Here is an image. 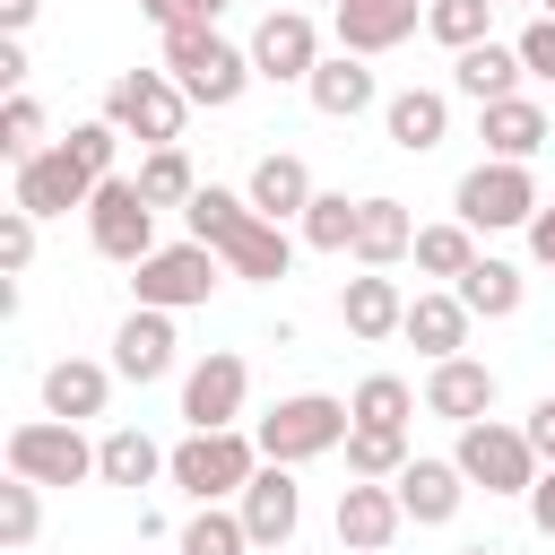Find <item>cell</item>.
Instances as JSON below:
<instances>
[{"mask_svg": "<svg viewBox=\"0 0 555 555\" xmlns=\"http://www.w3.org/2000/svg\"><path fill=\"white\" fill-rule=\"evenodd\" d=\"M182 225H191V243H208L234 278H251V286H278L286 269H295V234L278 225V217H260L243 191H217V182H199V199L182 208Z\"/></svg>", "mask_w": 555, "mask_h": 555, "instance_id": "6da1fadb", "label": "cell"}, {"mask_svg": "<svg viewBox=\"0 0 555 555\" xmlns=\"http://www.w3.org/2000/svg\"><path fill=\"white\" fill-rule=\"evenodd\" d=\"M191 104H208V113H225L260 69H251V43H225L217 26H182V35H165V61H156Z\"/></svg>", "mask_w": 555, "mask_h": 555, "instance_id": "7a4b0ae2", "label": "cell"}, {"mask_svg": "<svg viewBox=\"0 0 555 555\" xmlns=\"http://www.w3.org/2000/svg\"><path fill=\"white\" fill-rule=\"evenodd\" d=\"M347 434H356V408L347 399H330V390H295V399H278L269 416H260V460H278V468H295V460H321V451H347Z\"/></svg>", "mask_w": 555, "mask_h": 555, "instance_id": "3957f363", "label": "cell"}, {"mask_svg": "<svg viewBox=\"0 0 555 555\" xmlns=\"http://www.w3.org/2000/svg\"><path fill=\"white\" fill-rule=\"evenodd\" d=\"M165 477H173L191 503H234V494L260 477V442H251L243 425H225V434H182L173 460H165Z\"/></svg>", "mask_w": 555, "mask_h": 555, "instance_id": "277c9868", "label": "cell"}, {"mask_svg": "<svg viewBox=\"0 0 555 555\" xmlns=\"http://www.w3.org/2000/svg\"><path fill=\"white\" fill-rule=\"evenodd\" d=\"M182 113H191V95L165 69H121L104 87V121L121 139H139V147H182Z\"/></svg>", "mask_w": 555, "mask_h": 555, "instance_id": "5b68a950", "label": "cell"}, {"mask_svg": "<svg viewBox=\"0 0 555 555\" xmlns=\"http://www.w3.org/2000/svg\"><path fill=\"white\" fill-rule=\"evenodd\" d=\"M451 208H460V225H468V234H503V225H520V234H529V217H538L546 199H538L529 165H503V156H486V165H468V173H460Z\"/></svg>", "mask_w": 555, "mask_h": 555, "instance_id": "8992f818", "label": "cell"}, {"mask_svg": "<svg viewBox=\"0 0 555 555\" xmlns=\"http://www.w3.org/2000/svg\"><path fill=\"white\" fill-rule=\"evenodd\" d=\"M217 269H225V260H217L208 243L182 234V243H156V251L130 269V295H139L147 312H191V304L217 295Z\"/></svg>", "mask_w": 555, "mask_h": 555, "instance_id": "52a82bcc", "label": "cell"}, {"mask_svg": "<svg viewBox=\"0 0 555 555\" xmlns=\"http://www.w3.org/2000/svg\"><path fill=\"white\" fill-rule=\"evenodd\" d=\"M9 477H26V486H87L95 477V442L78 425H61V416H26V425H9Z\"/></svg>", "mask_w": 555, "mask_h": 555, "instance_id": "ba28073f", "label": "cell"}, {"mask_svg": "<svg viewBox=\"0 0 555 555\" xmlns=\"http://www.w3.org/2000/svg\"><path fill=\"white\" fill-rule=\"evenodd\" d=\"M460 477L468 486H486V494H529L546 468H538V451H529V434L520 425H494V416H477V425H460Z\"/></svg>", "mask_w": 555, "mask_h": 555, "instance_id": "9c48e42d", "label": "cell"}, {"mask_svg": "<svg viewBox=\"0 0 555 555\" xmlns=\"http://www.w3.org/2000/svg\"><path fill=\"white\" fill-rule=\"evenodd\" d=\"M87 234H95V251H104V260L139 269V260L156 251V208H147V191H139L130 173L95 182V199H87Z\"/></svg>", "mask_w": 555, "mask_h": 555, "instance_id": "30bf717a", "label": "cell"}, {"mask_svg": "<svg viewBox=\"0 0 555 555\" xmlns=\"http://www.w3.org/2000/svg\"><path fill=\"white\" fill-rule=\"evenodd\" d=\"M243 399H251V364H243L234 347H208V356L182 373V425H191V434H225V425L243 416Z\"/></svg>", "mask_w": 555, "mask_h": 555, "instance_id": "8fae6325", "label": "cell"}, {"mask_svg": "<svg viewBox=\"0 0 555 555\" xmlns=\"http://www.w3.org/2000/svg\"><path fill=\"white\" fill-rule=\"evenodd\" d=\"M87 199H95V173H87L69 147L26 156V165H17V191H9V208H26L35 225H43V217H69V208H87Z\"/></svg>", "mask_w": 555, "mask_h": 555, "instance_id": "7c38bea8", "label": "cell"}, {"mask_svg": "<svg viewBox=\"0 0 555 555\" xmlns=\"http://www.w3.org/2000/svg\"><path fill=\"white\" fill-rule=\"evenodd\" d=\"M416 26H425V0H338V9H330V35H338V52H356V61H373V52H399Z\"/></svg>", "mask_w": 555, "mask_h": 555, "instance_id": "4fadbf2b", "label": "cell"}, {"mask_svg": "<svg viewBox=\"0 0 555 555\" xmlns=\"http://www.w3.org/2000/svg\"><path fill=\"white\" fill-rule=\"evenodd\" d=\"M251 69H260V78H295V87H304V78L321 69V26H312L304 9H269V17L251 26Z\"/></svg>", "mask_w": 555, "mask_h": 555, "instance_id": "5bb4252c", "label": "cell"}, {"mask_svg": "<svg viewBox=\"0 0 555 555\" xmlns=\"http://www.w3.org/2000/svg\"><path fill=\"white\" fill-rule=\"evenodd\" d=\"M234 512H243V529H251V546H286L295 529H304V486L278 468V460H260V477L234 494Z\"/></svg>", "mask_w": 555, "mask_h": 555, "instance_id": "9a60e30c", "label": "cell"}, {"mask_svg": "<svg viewBox=\"0 0 555 555\" xmlns=\"http://www.w3.org/2000/svg\"><path fill=\"white\" fill-rule=\"evenodd\" d=\"M399 529H408V512H399L390 486H373V477L338 486V546H347V555H390Z\"/></svg>", "mask_w": 555, "mask_h": 555, "instance_id": "2e32d148", "label": "cell"}, {"mask_svg": "<svg viewBox=\"0 0 555 555\" xmlns=\"http://www.w3.org/2000/svg\"><path fill=\"white\" fill-rule=\"evenodd\" d=\"M382 130H390L399 156H434V147L451 139V95H442V87H399V95L382 104Z\"/></svg>", "mask_w": 555, "mask_h": 555, "instance_id": "e0dca14e", "label": "cell"}, {"mask_svg": "<svg viewBox=\"0 0 555 555\" xmlns=\"http://www.w3.org/2000/svg\"><path fill=\"white\" fill-rule=\"evenodd\" d=\"M390 494H399V512H408L416 529H442V520L460 512L468 477H460V460H408V468L390 477Z\"/></svg>", "mask_w": 555, "mask_h": 555, "instance_id": "ac0fdd59", "label": "cell"}, {"mask_svg": "<svg viewBox=\"0 0 555 555\" xmlns=\"http://www.w3.org/2000/svg\"><path fill=\"white\" fill-rule=\"evenodd\" d=\"M338 321H347V338H399V330H408V295H399V278H382V269L347 278V286H338Z\"/></svg>", "mask_w": 555, "mask_h": 555, "instance_id": "d6986e66", "label": "cell"}, {"mask_svg": "<svg viewBox=\"0 0 555 555\" xmlns=\"http://www.w3.org/2000/svg\"><path fill=\"white\" fill-rule=\"evenodd\" d=\"M113 373L121 382H165L173 373V312H130L121 330H113Z\"/></svg>", "mask_w": 555, "mask_h": 555, "instance_id": "ffe728a7", "label": "cell"}, {"mask_svg": "<svg viewBox=\"0 0 555 555\" xmlns=\"http://www.w3.org/2000/svg\"><path fill=\"white\" fill-rule=\"evenodd\" d=\"M486 408H494V364H477V356H451V364H434V373H425V416L477 425Z\"/></svg>", "mask_w": 555, "mask_h": 555, "instance_id": "44dd1931", "label": "cell"}, {"mask_svg": "<svg viewBox=\"0 0 555 555\" xmlns=\"http://www.w3.org/2000/svg\"><path fill=\"white\" fill-rule=\"evenodd\" d=\"M520 43H468V52H451V87L486 113V104H503V95H520Z\"/></svg>", "mask_w": 555, "mask_h": 555, "instance_id": "7402d4cb", "label": "cell"}, {"mask_svg": "<svg viewBox=\"0 0 555 555\" xmlns=\"http://www.w3.org/2000/svg\"><path fill=\"white\" fill-rule=\"evenodd\" d=\"M304 95H312V113H330V121H356V113L382 104V87H373V69H364L356 52H321V69L304 78Z\"/></svg>", "mask_w": 555, "mask_h": 555, "instance_id": "603a6c76", "label": "cell"}, {"mask_svg": "<svg viewBox=\"0 0 555 555\" xmlns=\"http://www.w3.org/2000/svg\"><path fill=\"white\" fill-rule=\"evenodd\" d=\"M468 304L451 295V286H434V295H408V330L399 338H416V356H434V364H451L460 347H468Z\"/></svg>", "mask_w": 555, "mask_h": 555, "instance_id": "cb8c5ba5", "label": "cell"}, {"mask_svg": "<svg viewBox=\"0 0 555 555\" xmlns=\"http://www.w3.org/2000/svg\"><path fill=\"white\" fill-rule=\"evenodd\" d=\"M104 399H113V364H87V356L43 364V416L78 425V416H104Z\"/></svg>", "mask_w": 555, "mask_h": 555, "instance_id": "d4e9b609", "label": "cell"}, {"mask_svg": "<svg viewBox=\"0 0 555 555\" xmlns=\"http://www.w3.org/2000/svg\"><path fill=\"white\" fill-rule=\"evenodd\" d=\"M477 139H486V156H503V165H529V156L546 147V104H529V95H503V104H486V113H477Z\"/></svg>", "mask_w": 555, "mask_h": 555, "instance_id": "484cf974", "label": "cell"}, {"mask_svg": "<svg viewBox=\"0 0 555 555\" xmlns=\"http://www.w3.org/2000/svg\"><path fill=\"white\" fill-rule=\"evenodd\" d=\"M243 199H251L260 217H278V225H286V217H304V208H312L321 191H312V173H304V156H286V147H278V156H260V165H251V182H243Z\"/></svg>", "mask_w": 555, "mask_h": 555, "instance_id": "4316f807", "label": "cell"}, {"mask_svg": "<svg viewBox=\"0 0 555 555\" xmlns=\"http://www.w3.org/2000/svg\"><path fill=\"white\" fill-rule=\"evenodd\" d=\"M416 251V217L399 208V199H364V217H356V269H390V260H408Z\"/></svg>", "mask_w": 555, "mask_h": 555, "instance_id": "83f0119b", "label": "cell"}, {"mask_svg": "<svg viewBox=\"0 0 555 555\" xmlns=\"http://www.w3.org/2000/svg\"><path fill=\"white\" fill-rule=\"evenodd\" d=\"M451 295H460L477 321H512V312H520V295H529V278H520L512 260H486V251H477V269H468Z\"/></svg>", "mask_w": 555, "mask_h": 555, "instance_id": "f1b7e54d", "label": "cell"}, {"mask_svg": "<svg viewBox=\"0 0 555 555\" xmlns=\"http://www.w3.org/2000/svg\"><path fill=\"white\" fill-rule=\"evenodd\" d=\"M165 460H173V451H156L139 425H113V434L95 442V477H104V486H147V477H165Z\"/></svg>", "mask_w": 555, "mask_h": 555, "instance_id": "f546056e", "label": "cell"}, {"mask_svg": "<svg viewBox=\"0 0 555 555\" xmlns=\"http://www.w3.org/2000/svg\"><path fill=\"white\" fill-rule=\"evenodd\" d=\"M130 182L147 191V208H191V199H199V173H191V156H182V147H147Z\"/></svg>", "mask_w": 555, "mask_h": 555, "instance_id": "4dcf8cb0", "label": "cell"}, {"mask_svg": "<svg viewBox=\"0 0 555 555\" xmlns=\"http://www.w3.org/2000/svg\"><path fill=\"white\" fill-rule=\"evenodd\" d=\"M356 217H364V199H347V191H321V199L295 217V234H304L312 251H356Z\"/></svg>", "mask_w": 555, "mask_h": 555, "instance_id": "1f68e13d", "label": "cell"}, {"mask_svg": "<svg viewBox=\"0 0 555 555\" xmlns=\"http://www.w3.org/2000/svg\"><path fill=\"white\" fill-rule=\"evenodd\" d=\"M416 269H425V278H451V286H460V278L477 269V234H468L460 217H451V225H416Z\"/></svg>", "mask_w": 555, "mask_h": 555, "instance_id": "d6a6232c", "label": "cell"}, {"mask_svg": "<svg viewBox=\"0 0 555 555\" xmlns=\"http://www.w3.org/2000/svg\"><path fill=\"white\" fill-rule=\"evenodd\" d=\"M425 35L468 52V43H494V0H425Z\"/></svg>", "mask_w": 555, "mask_h": 555, "instance_id": "836d02e7", "label": "cell"}, {"mask_svg": "<svg viewBox=\"0 0 555 555\" xmlns=\"http://www.w3.org/2000/svg\"><path fill=\"white\" fill-rule=\"evenodd\" d=\"M347 408H356V425H390V434H408V416H416V390H408L399 373H364Z\"/></svg>", "mask_w": 555, "mask_h": 555, "instance_id": "e575fe53", "label": "cell"}, {"mask_svg": "<svg viewBox=\"0 0 555 555\" xmlns=\"http://www.w3.org/2000/svg\"><path fill=\"white\" fill-rule=\"evenodd\" d=\"M399 468H408V434H390V425H356V434H347V477L390 486Z\"/></svg>", "mask_w": 555, "mask_h": 555, "instance_id": "d590c367", "label": "cell"}, {"mask_svg": "<svg viewBox=\"0 0 555 555\" xmlns=\"http://www.w3.org/2000/svg\"><path fill=\"white\" fill-rule=\"evenodd\" d=\"M182 555H251V529H243V512H225V503H199V512L182 520Z\"/></svg>", "mask_w": 555, "mask_h": 555, "instance_id": "8d00e7d4", "label": "cell"}, {"mask_svg": "<svg viewBox=\"0 0 555 555\" xmlns=\"http://www.w3.org/2000/svg\"><path fill=\"white\" fill-rule=\"evenodd\" d=\"M0 156H9V165H26V156H43V104H35L26 87H17L9 104H0Z\"/></svg>", "mask_w": 555, "mask_h": 555, "instance_id": "74e56055", "label": "cell"}, {"mask_svg": "<svg viewBox=\"0 0 555 555\" xmlns=\"http://www.w3.org/2000/svg\"><path fill=\"white\" fill-rule=\"evenodd\" d=\"M43 486H26V477H9L0 486V546L17 555V546H35V529H43V503H35Z\"/></svg>", "mask_w": 555, "mask_h": 555, "instance_id": "f35d334b", "label": "cell"}, {"mask_svg": "<svg viewBox=\"0 0 555 555\" xmlns=\"http://www.w3.org/2000/svg\"><path fill=\"white\" fill-rule=\"evenodd\" d=\"M61 147H69V156H78V165H87L95 182H113V156H121V130H113V121H78V130H69Z\"/></svg>", "mask_w": 555, "mask_h": 555, "instance_id": "ab89813d", "label": "cell"}, {"mask_svg": "<svg viewBox=\"0 0 555 555\" xmlns=\"http://www.w3.org/2000/svg\"><path fill=\"white\" fill-rule=\"evenodd\" d=\"M139 9L156 17V35H182V26H217L225 0H139Z\"/></svg>", "mask_w": 555, "mask_h": 555, "instance_id": "60d3db41", "label": "cell"}, {"mask_svg": "<svg viewBox=\"0 0 555 555\" xmlns=\"http://www.w3.org/2000/svg\"><path fill=\"white\" fill-rule=\"evenodd\" d=\"M26 260H35V217H26V208H9V217H0V269L17 278Z\"/></svg>", "mask_w": 555, "mask_h": 555, "instance_id": "b9f144b4", "label": "cell"}, {"mask_svg": "<svg viewBox=\"0 0 555 555\" xmlns=\"http://www.w3.org/2000/svg\"><path fill=\"white\" fill-rule=\"evenodd\" d=\"M520 69L529 78H555V17H529L520 26Z\"/></svg>", "mask_w": 555, "mask_h": 555, "instance_id": "7bdbcfd3", "label": "cell"}, {"mask_svg": "<svg viewBox=\"0 0 555 555\" xmlns=\"http://www.w3.org/2000/svg\"><path fill=\"white\" fill-rule=\"evenodd\" d=\"M520 434H529V451H538V460L555 468V390H546V399L529 408V425H520Z\"/></svg>", "mask_w": 555, "mask_h": 555, "instance_id": "ee69618b", "label": "cell"}, {"mask_svg": "<svg viewBox=\"0 0 555 555\" xmlns=\"http://www.w3.org/2000/svg\"><path fill=\"white\" fill-rule=\"evenodd\" d=\"M529 260H538V269H555V199L529 217Z\"/></svg>", "mask_w": 555, "mask_h": 555, "instance_id": "f6af8a7d", "label": "cell"}, {"mask_svg": "<svg viewBox=\"0 0 555 555\" xmlns=\"http://www.w3.org/2000/svg\"><path fill=\"white\" fill-rule=\"evenodd\" d=\"M529 520H538V538H555V468L529 486Z\"/></svg>", "mask_w": 555, "mask_h": 555, "instance_id": "bcb514c9", "label": "cell"}, {"mask_svg": "<svg viewBox=\"0 0 555 555\" xmlns=\"http://www.w3.org/2000/svg\"><path fill=\"white\" fill-rule=\"evenodd\" d=\"M35 9H43V0H0V26H9V35H26V26H35Z\"/></svg>", "mask_w": 555, "mask_h": 555, "instance_id": "7dc6e473", "label": "cell"}, {"mask_svg": "<svg viewBox=\"0 0 555 555\" xmlns=\"http://www.w3.org/2000/svg\"><path fill=\"white\" fill-rule=\"evenodd\" d=\"M460 555H503V546H460Z\"/></svg>", "mask_w": 555, "mask_h": 555, "instance_id": "c3c4849f", "label": "cell"}, {"mask_svg": "<svg viewBox=\"0 0 555 555\" xmlns=\"http://www.w3.org/2000/svg\"><path fill=\"white\" fill-rule=\"evenodd\" d=\"M529 9H538V17H555V0H529Z\"/></svg>", "mask_w": 555, "mask_h": 555, "instance_id": "681fc988", "label": "cell"}, {"mask_svg": "<svg viewBox=\"0 0 555 555\" xmlns=\"http://www.w3.org/2000/svg\"><path fill=\"white\" fill-rule=\"evenodd\" d=\"M494 9H529V0H494Z\"/></svg>", "mask_w": 555, "mask_h": 555, "instance_id": "f907efd6", "label": "cell"}, {"mask_svg": "<svg viewBox=\"0 0 555 555\" xmlns=\"http://www.w3.org/2000/svg\"><path fill=\"white\" fill-rule=\"evenodd\" d=\"M321 9H338V0H321Z\"/></svg>", "mask_w": 555, "mask_h": 555, "instance_id": "816d5d0a", "label": "cell"}]
</instances>
